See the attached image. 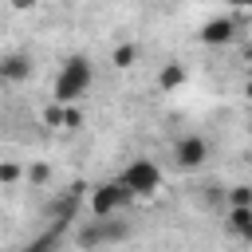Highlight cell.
I'll list each match as a JSON object with an SVG mask.
<instances>
[{
    "label": "cell",
    "instance_id": "obj_7",
    "mask_svg": "<svg viewBox=\"0 0 252 252\" xmlns=\"http://www.w3.org/2000/svg\"><path fill=\"white\" fill-rule=\"evenodd\" d=\"M224 224H228V232H232L236 240L252 244V205H228Z\"/></svg>",
    "mask_w": 252,
    "mask_h": 252
},
{
    "label": "cell",
    "instance_id": "obj_3",
    "mask_svg": "<svg viewBox=\"0 0 252 252\" xmlns=\"http://www.w3.org/2000/svg\"><path fill=\"white\" fill-rule=\"evenodd\" d=\"M126 236H130V224L110 220V217H91V220L75 232V244H79L83 252H91V248H102V244H114V240H126Z\"/></svg>",
    "mask_w": 252,
    "mask_h": 252
},
{
    "label": "cell",
    "instance_id": "obj_5",
    "mask_svg": "<svg viewBox=\"0 0 252 252\" xmlns=\"http://www.w3.org/2000/svg\"><path fill=\"white\" fill-rule=\"evenodd\" d=\"M209 158H213V150H209V138H201V134H181V138L173 142V165L185 169V173L205 169Z\"/></svg>",
    "mask_w": 252,
    "mask_h": 252
},
{
    "label": "cell",
    "instance_id": "obj_10",
    "mask_svg": "<svg viewBox=\"0 0 252 252\" xmlns=\"http://www.w3.org/2000/svg\"><path fill=\"white\" fill-rule=\"evenodd\" d=\"M110 63H114L118 71H130V67L138 63V43H118V47L110 51Z\"/></svg>",
    "mask_w": 252,
    "mask_h": 252
},
{
    "label": "cell",
    "instance_id": "obj_12",
    "mask_svg": "<svg viewBox=\"0 0 252 252\" xmlns=\"http://www.w3.org/2000/svg\"><path fill=\"white\" fill-rule=\"evenodd\" d=\"M55 236H59V224H55V228H51V232H43V236H39V240H35V244H28V248H24V252H51V244H55Z\"/></svg>",
    "mask_w": 252,
    "mask_h": 252
},
{
    "label": "cell",
    "instance_id": "obj_20",
    "mask_svg": "<svg viewBox=\"0 0 252 252\" xmlns=\"http://www.w3.org/2000/svg\"><path fill=\"white\" fill-rule=\"evenodd\" d=\"M244 55H248V63H252V43H248V51H244Z\"/></svg>",
    "mask_w": 252,
    "mask_h": 252
},
{
    "label": "cell",
    "instance_id": "obj_4",
    "mask_svg": "<svg viewBox=\"0 0 252 252\" xmlns=\"http://www.w3.org/2000/svg\"><path fill=\"white\" fill-rule=\"evenodd\" d=\"M134 197H130V189L114 177V181H102V185H94L91 189V217H118L126 205H130Z\"/></svg>",
    "mask_w": 252,
    "mask_h": 252
},
{
    "label": "cell",
    "instance_id": "obj_1",
    "mask_svg": "<svg viewBox=\"0 0 252 252\" xmlns=\"http://www.w3.org/2000/svg\"><path fill=\"white\" fill-rule=\"evenodd\" d=\"M91 87H94V63H91L87 55H71V59H63V67H59V75H55L51 98H55L59 106H75V102L87 98Z\"/></svg>",
    "mask_w": 252,
    "mask_h": 252
},
{
    "label": "cell",
    "instance_id": "obj_19",
    "mask_svg": "<svg viewBox=\"0 0 252 252\" xmlns=\"http://www.w3.org/2000/svg\"><path fill=\"white\" fill-rule=\"evenodd\" d=\"M4 87H8V79H4V71H0V91H4Z\"/></svg>",
    "mask_w": 252,
    "mask_h": 252
},
{
    "label": "cell",
    "instance_id": "obj_11",
    "mask_svg": "<svg viewBox=\"0 0 252 252\" xmlns=\"http://www.w3.org/2000/svg\"><path fill=\"white\" fill-rule=\"evenodd\" d=\"M228 205H252V185H228Z\"/></svg>",
    "mask_w": 252,
    "mask_h": 252
},
{
    "label": "cell",
    "instance_id": "obj_2",
    "mask_svg": "<svg viewBox=\"0 0 252 252\" xmlns=\"http://www.w3.org/2000/svg\"><path fill=\"white\" fill-rule=\"evenodd\" d=\"M118 181L130 189L134 201H138V197H154V193L161 189V165H158L154 158H130V161L122 165Z\"/></svg>",
    "mask_w": 252,
    "mask_h": 252
},
{
    "label": "cell",
    "instance_id": "obj_8",
    "mask_svg": "<svg viewBox=\"0 0 252 252\" xmlns=\"http://www.w3.org/2000/svg\"><path fill=\"white\" fill-rule=\"evenodd\" d=\"M185 83H189V67H185V63H177V59L161 63V71H158V91H161V94H173V91L185 87Z\"/></svg>",
    "mask_w": 252,
    "mask_h": 252
},
{
    "label": "cell",
    "instance_id": "obj_13",
    "mask_svg": "<svg viewBox=\"0 0 252 252\" xmlns=\"http://www.w3.org/2000/svg\"><path fill=\"white\" fill-rule=\"evenodd\" d=\"M63 110H67V106H59V102H55V106H47L43 122H47V126H63Z\"/></svg>",
    "mask_w": 252,
    "mask_h": 252
},
{
    "label": "cell",
    "instance_id": "obj_9",
    "mask_svg": "<svg viewBox=\"0 0 252 252\" xmlns=\"http://www.w3.org/2000/svg\"><path fill=\"white\" fill-rule=\"evenodd\" d=\"M0 71H4V79H8V83H24V79L32 75V59H28V55H20V51L0 55Z\"/></svg>",
    "mask_w": 252,
    "mask_h": 252
},
{
    "label": "cell",
    "instance_id": "obj_14",
    "mask_svg": "<svg viewBox=\"0 0 252 252\" xmlns=\"http://www.w3.org/2000/svg\"><path fill=\"white\" fill-rule=\"evenodd\" d=\"M16 177H20V169H16V165H8V161H4V165H0V181H16Z\"/></svg>",
    "mask_w": 252,
    "mask_h": 252
},
{
    "label": "cell",
    "instance_id": "obj_18",
    "mask_svg": "<svg viewBox=\"0 0 252 252\" xmlns=\"http://www.w3.org/2000/svg\"><path fill=\"white\" fill-rule=\"evenodd\" d=\"M244 94H248V98H252V79H248V83H244Z\"/></svg>",
    "mask_w": 252,
    "mask_h": 252
},
{
    "label": "cell",
    "instance_id": "obj_6",
    "mask_svg": "<svg viewBox=\"0 0 252 252\" xmlns=\"http://www.w3.org/2000/svg\"><path fill=\"white\" fill-rule=\"evenodd\" d=\"M232 35H236V20H228V16H213V20H205L201 32H197V39H201L205 47L232 43Z\"/></svg>",
    "mask_w": 252,
    "mask_h": 252
},
{
    "label": "cell",
    "instance_id": "obj_16",
    "mask_svg": "<svg viewBox=\"0 0 252 252\" xmlns=\"http://www.w3.org/2000/svg\"><path fill=\"white\" fill-rule=\"evenodd\" d=\"M35 4H39V0H12V8H16V12H28V8H35Z\"/></svg>",
    "mask_w": 252,
    "mask_h": 252
},
{
    "label": "cell",
    "instance_id": "obj_15",
    "mask_svg": "<svg viewBox=\"0 0 252 252\" xmlns=\"http://www.w3.org/2000/svg\"><path fill=\"white\" fill-rule=\"evenodd\" d=\"M28 177H32V181H47V165H35V169H28Z\"/></svg>",
    "mask_w": 252,
    "mask_h": 252
},
{
    "label": "cell",
    "instance_id": "obj_17",
    "mask_svg": "<svg viewBox=\"0 0 252 252\" xmlns=\"http://www.w3.org/2000/svg\"><path fill=\"white\" fill-rule=\"evenodd\" d=\"M232 8H252V0H228Z\"/></svg>",
    "mask_w": 252,
    "mask_h": 252
}]
</instances>
